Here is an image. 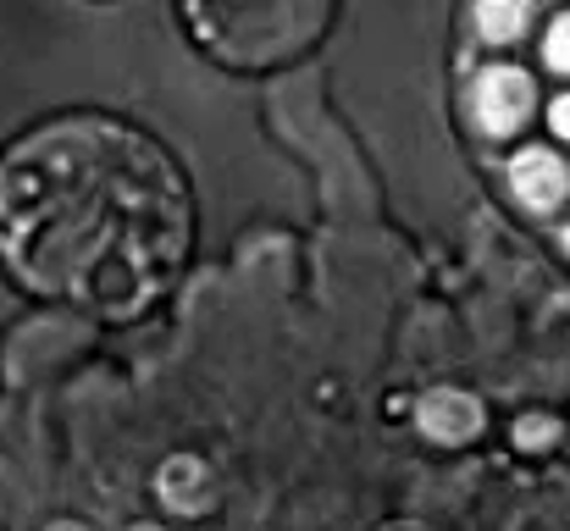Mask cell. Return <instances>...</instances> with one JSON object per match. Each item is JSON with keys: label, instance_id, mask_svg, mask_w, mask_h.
Wrapping results in <instances>:
<instances>
[{"label": "cell", "instance_id": "cell-5", "mask_svg": "<svg viewBox=\"0 0 570 531\" xmlns=\"http://www.w3.org/2000/svg\"><path fill=\"white\" fill-rule=\"evenodd\" d=\"M415 421H421V432H426L432 443H465V437H476V426H482V404H476L471 393L438 387V393L421 399Z\"/></svg>", "mask_w": 570, "mask_h": 531}, {"label": "cell", "instance_id": "cell-6", "mask_svg": "<svg viewBox=\"0 0 570 531\" xmlns=\"http://www.w3.org/2000/svg\"><path fill=\"white\" fill-rule=\"evenodd\" d=\"M156 488H161V504H167V510H178V515H199V510H210V504H216V482H210V471H205L194 454L167 460V465H161V476H156Z\"/></svg>", "mask_w": 570, "mask_h": 531}, {"label": "cell", "instance_id": "cell-12", "mask_svg": "<svg viewBox=\"0 0 570 531\" xmlns=\"http://www.w3.org/2000/svg\"><path fill=\"white\" fill-rule=\"evenodd\" d=\"M134 531H161V527H134Z\"/></svg>", "mask_w": 570, "mask_h": 531}, {"label": "cell", "instance_id": "cell-8", "mask_svg": "<svg viewBox=\"0 0 570 531\" xmlns=\"http://www.w3.org/2000/svg\"><path fill=\"white\" fill-rule=\"evenodd\" d=\"M515 443H521V449H549V443H560V421H554V415H521Z\"/></svg>", "mask_w": 570, "mask_h": 531}, {"label": "cell", "instance_id": "cell-4", "mask_svg": "<svg viewBox=\"0 0 570 531\" xmlns=\"http://www.w3.org/2000/svg\"><path fill=\"white\" fill-rule=\"evenodd\" d=\"M510 188H515V199L527 205V210H538V216H549V210H560L570 194V167L554 156V150H521L515 161H510Z\"/></svg>", "mask_w": 570, "mask_h": 531}, {"label": "cell", "instance_id": "cell-3", "mask_svg": "<svg viewBox=\"0 0 570 531\" xmlns=\"http://www.w3.org/2000/svg\"><path fill=\"white\" fill-rule=\"evenodd\" d=\"M471 117L493 139L515 134L532 117V78L521 67H488V72H476V83H471Z\"/></svg>", "mask_w": 570, "mask_h": 531}, {"label": "cell", "instance_id": "cell-10", "mask_svg": "<svg viewBox=\"0 0 570 531\" xmlns=\"http://www.w3.org/2000/svg\"><path fill=\"white\" fill-rule=\"evenodd\" d=\"M549 128H554L560 139H570V95H560V100L549 106Z\"/></svg>", "mask_w": 570, "mask_h": 531}, {"label": "cell", "instance_id": "cell-13", "mask_svg": "<svg viewBox=\"0 0 570 531\" xmlns=\"http://www.w3.org/2000/svg\"><path fill=\"white\" fill-rule=\"evenodd\" d=\"M566 244H570V233H566Z\"/></svg>", "mask_w": 570, "mask_h": 531}, {"label": "cell", "instance_id": "cell-2", "mask_svg": "<svg viewBox=\"0 0 570 531\" xmlns=\"http://www.w3.org/2000/svg\"><path fill=\"white\" fill-rule=\"evenodd\" d=\"M184 22L222 67L261 72L299 56L322 33L327 0H184Z\"/></svg>", "mask_w": 570, "mask_h": 531}, {"label": "cell", "instance_id": "cell-1", "mask_svg": "<svg viewBox=\"0 0 570 531\" xmlns=\"http://www.w3.org/2000/svg\"><path fill=\"white\" fill-rule=\"evenodd\" d=\"M189 188L139 128L72 111L0 156V266L39 299L128 322L189 260Z\"/></svg>", "mask_w": 570, "mask_h": 531}, {"label": "cell", "instance_id": "cell-11", "mask_svg": "<svg viewBox=\"0 0 570 531\" xmlns=\"http://www.w3.org/2000/svg\"><path fill=\"white\" fill-rule=\"evenodd\" d=\"M50 531H83V527L78 521H61V527H50Z\"/></svg>", "mask_w": 570, "mask_h": 531}, {"label": "cell", "instance_id": "cell-7", "mask_svg": "<svg viewBox=\"0 0 570 531\" xmlns=\"http://www.w3.org/2000/svg\"><path fill=\"white\" fill-rule=\"evenodd\" d=\"M476 33L488 45H515L532 22V0H476Z\"/></svg>", "mask_w": 570, "mask_h": 531}, {"label": "cell", "instance_id": "cell-9", "mask_svg": "<svg viewBox=\"0 0 570 531\" xmlns=\"http://www.w3.org/2000/svg\"><path fill=\"white\" fill-rule=\"evenodd\" d=\"M543 61L570 78V11L566 17H554V28H549V39H543Z\"/></svg>", "mask_w": 570, "mask_h": 531}]
</instances>
